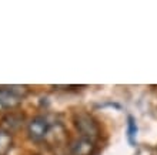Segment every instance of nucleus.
<instances>
[{"instance_id":"obj_1","label":"nucleus","mask_w":157,"mask_h":155,"mask_svg":"<svg viewBox=\"0 0 157 155\" xmlns=\"http://www.w3.org/2000/svg\"><path fill=\"white\" fill-rule=\"evenodd\" d=\"M52 131H53V125L44 115H36L27 124V135L34 142L47 141Z\"/></svg>"},{"instance_id":"obj_2","label":"nucleus","mask_w":157,"mask_h":155,"mask_svg":"<svg viewBox=\"0 0 157 155\" xmlns=\"http://www.w3.org/2000/svg\"><path fill=\"white\" fill-rule=\"evenodd\" d=\"M26 94H27V87L26 86L0 87V111L12 110V108L17 107Z\"/></svg>"},{"instance_id":"obj_3","label":"nucleus","mask_w":157,"mask_h":155,"mask_svg":"<svg viewBox=\"0 0 157 155\" xmlns=\"http://www.w3.org/2000/svg\"><path fill=\"white\" fill-rule=\"evenodd\" d=\"M73 123H75L76 130L82 134L83 138L96 141L100 137V127L97 124V121L90 114H87V113H77V114H75Z\"/></svg>"},{"instance_id":"obj_4","label":"nucleus","mask_w":157,"mask_h":155,"mask_svg":"<svg viewBox=\"0 0 157 155\" xmlns=\"http://www.w3.org/2000/svg\"><path fill=\"white\" fill-rule=\"evenodd\" d=\"M96 149L94 141L87 138H76L73 139L69 145V151H70L71 155H91Z\"/></svg>"},{"instance_id":"obj_5","label":"nucleus","mask_w":157,"mask_h":155,"mask_svg":"<svg viewBox=\"0 0 157 155\" xmlns=\"http://www.w3.org/2000/svg\"><path fill=\"white\" fill-rule=\"evenodd\" d=\"M21 121H23V115L12 113V114H7L3 120H2L0 128H3V130H6L7 132L12 134L13 131L17 130V128L21 125Z\"/></svg>"},{"instance_id":"obj_6","label":"nucleus","mask_w":157,"mask_h":155,"mask_svg":"<svg viewBox=\"0 0 157 155\" xmlns=\"http://www.w3.org/2000/svg\"><path fill=\"white\" fill-rule=\"evenodd\" d=\"M13 137L10 132L0 128V155H7L12 149Z\"/></svg>"},{"instance_id":"obj_7","label":"nucleus","mask_w":157,"mask_h":155,"mask_svg":"<svg viewBox=\"0 0 157 155\" xmlns=\"http://www.w3.org/2000/svg\"><path fill=\"white\" fill-rule=\"evenodd\" d=\"M137 132H139V127H137V123L134 117L128 115L127 117V139L130 145H136L137 141Z\"/></svg>"}]
</instances>
